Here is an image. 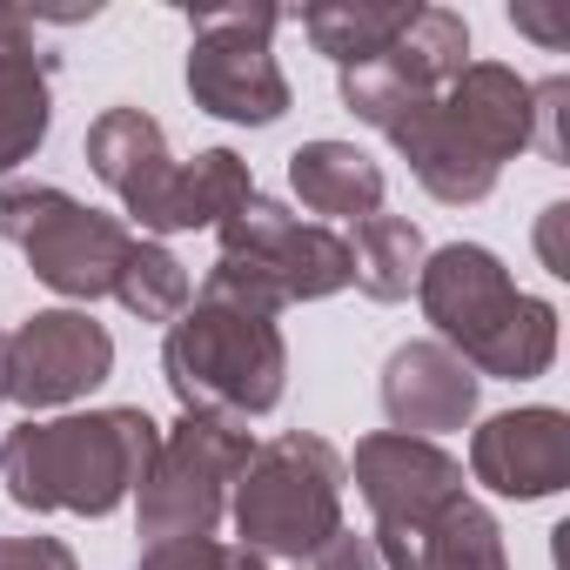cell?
Returning <instances> with one entry per match:
<instances>
[{"label":"cell","instance_id":"cell-1","mask_svg":"<svg viewBox=\"0 0 570 570\" xmlns=\"http://www.w3.org/2000/svg\"><path fill=\"white\" fill-rule=\"evenodd\" d=\"M161 450V423L148 410H88V416H28L0 436V483L21 510H75L108 517L141 490Z\"/></svg>","mask_w":570,"mask_h":570},{"label":"cell","instance_id":"cell-2","mask_svg":"<svg viewBox=\"0 0 570 570\" xmlns=\"http://www.w3.org/2000/svg\"><path fill=\"white\" fill-rule=\"evenodd\" d=\"M416 303L436 323V343L456 350L476 376L523 383V376H543L557 356V309L523 296L510 268L476 242H450L423 255Z\"/></svg>","mask_w":570,"mask_h":570},{"label":"cell","instance_id":"cell-3","mask_svg":"<svg viewBox=\"0 0 570 570\" xmlns=\"http://www.w3.org/2000/svg\"><path fill=\"white\" fill-rule=\"evenodd\" d=\"M161 370H168V390L181 396V416L248 423L282 403L289 350H282V330L268 309H255L222 282H202V296L168 323Z\"/></svg>","mask_w":570,"mask_h":570},{"label":"cell","instance_id":"cell-4","mask_svg":"<svg viewBox=\"0 0 570 570\" xmlns=\"http://www.w3.org/2000/svg\"><path fill=\"white\" fill-rule=\"evenodd\" d=\"M390 141L410 155L416 181L436 202H483L497 188V168L517 148H530V81H517L497 61H470L443 95L410 108L390 128Z\"/></svg>","mask_w":570,"mask_h":570},{"label":"cell","instance_id":"cell-5","mask_svg":"<svg viewBox=\"0 0 570 570\" xmlns=\"http://www.w3.org/2000/svg\"><path fill=\"white\" fill-rule=\"evenodd\" d=\"M88 161L121 195V208L141 222L148 242L181 228H222L255 195V175L235 148H202L195 161H175L161 121L141 108H108L88 128Z\"/></svg>","mask_w":570,"mask_h":570},{"label":"cell","instance_id":"cell-6","mask_svg":"<svg viewBox=\"0 0 570 570\" xmlns=\"http://www.w3.org/2000/svg\"><path fill=\"white\" fill-rule=\"evenodd\" d=\"M235 537L248 557H316L343 530V456L323 436H275L255 443L235 476Z\"/></svg>","mask_w":570,"mask_h":570},{"label":"cell","instance_id":"cell-7","mask_svg":"<svg viewBox=\"0 0 570 570\" xmlns=\"http://www.w3.org/2000/svg\"><path fill=\"white\" fill-rule=\"evenodd\" d=\"M215 235H222V262L208 268V282L248 296L268 316H282L289 303H323L350 289V242L330 222H296L268 195H248Z\"/></svg>","mask_w":570,"mask_h":570},{"label":"cell","instance_id":"cell-8","mask_svg":"<svg viewBox=\"0 0 570 570\" xmlns=\"http://www.w3.org/2000/svg\"><path fill=\"white\" fill-rule=\"evenodd\" d=\"M0 242H14L55 296L95 303V296H115V275L135 248V228L121 215L81 208L68 188L8 181L0 188Z\"/></svg>","mask_w":570,"mask_h":570},{"label":"cell","instance_id":"cell-9","mask_svg":"<svg viewBox=\"0 0 570 570\" xmlns=\"http://www.w3.org/2000/svg\"><path fill=\"white\" fill-rule=\"evenodd\" d=\"M248 450H255L248 430L215 416H181L175 430H161V450L141 476V537L148 543L215 537Z\"/></svg>","mask_w":570,"mask_h":570},{"label":"cell","instance_id":"cell-10","mask_svg":"<svg viewBox=\"0 0 570 570\" xmlns=\"http://www.w3.org/2000/svg\"><path fill=\"white\" fill-rule=\"evenodd\" d=\"M188 28H195V48H188L195 108L222 121H255V128L289 108V81L268 55V35L282 28L275 8H195Z\"/></svg>","mask_w":570,"mask_h":570},{"label":"cell","instance_id":"cell-11","mask_svg":"<svg viewBox=\"0 0 570 570\" xmlns=\"http://www.w3.org/2000/svg\"><path fill=\"white\" fill-rule=\"evenodd\" d=\"M463 68H470V21L456 8H416L410 28L370 68L343 75V101H350L356 121H370L376 135H390L410 108H423L430 95H443Z\"/></svg>","mask_w":570,"mask_h":570},{"label":"cell","instance_id":"cell-12","mask_svg":"<svg viewBox=\"0 0 570 570\" xmlns=\"http://www.w3.org/2000/svg\"><path fill=\"white\" fill-rule=\"evenodd\" d=\"M115 376V336L88 309H41L8 336V396L21 410H68Z\"/></svg>","mask_w":570,"mask_h":570},{"label":"cell","instance_id":"cell-13","mask_svg":"<svg viewBox=\"0 0 570 570\" xmlns=\"http://www.w3.org/2000/svg\"><path fill=\"white\" fill-rule=\"evenodd\" d=\"M356 490L376 510V530H396V523H416V517L443 510L450 497H463L470 476L443 443L376 430V436L356 443Z\"/></svg>","mask_w":570,"mask_h":570},{"label":"cell","instance_id":"cell-14","mask_svg":"<svg viewBox=\"0 0 570 570\" xmlns=\"http://www.w3.org/2000/svg\"><path fill=\"white\" fill-rule=\"evenodd\" d=\"M470 476L497 497H550L570 483V416L563 410H510L470 436Z\"/></svg>","mask_w":570,"mask_h":570},{"label":"cell","instance_id":"cell-15","mask_svg":"<svg viewBox=\"0 0 570 570\" xmlns=\"http://www.w3.org/2000/svg\"><path fill=\"white\" fill-rule=\"evenodd\" d=\"M383 416L396 436H443L476 416V370L443 343H403L383 363Z\"/></svg>","mask_w":570,"mask_h":570},{"label":"cell","instance_id":"cell-16","mask_svg":"<svg viewBox=\"0 0 570 570\" xmlns=\"http://www.w3.org/2000/svg\"><path fill=\"white\" fill-rule=\"evenodd\" d=\"M376 563H390V570H510L503 530L470 490L416 523L376 530Z\"/></svg>","mask_w":570,"mask_h":570},{"label":"cell","instance_id":"cell-17","mask_svg":"<svg viewBox=\"0 0 570 570\" xmlns=\"http://www.w3.org/2000/svg\"><path fill=\"white\" fill-rule=\"evenodd\" d=\"M55 55H41L35 21L21 8H0V175L21 168L48 141L55 115Z\"/></svg>","mask_w":570,"mask_h":570},{"label":"cell","instance_id":"cell-18","mask_svg":"<svg viewBox=\"0 0 570 570\" xmlns=\"http://www.w3.org/2000/svg\"><path fill=\"white\" fill-rule=\"evenodd\" d=\"M289 188L303 195L309 215H330V222L383 215V168L350 141H303L289 155Z\"/></svg>","mask_w":570,"mask_h":570},{"label":"cell","instance_id":"cell-19","mask_svg":"<svg viewBox=\"0 0 570 570\" xmlns=\"http://www.w3.org/2000/svg\"><path fill=\"white\" fill-rule=\"evenodd\" d=\"M416 14V0H323V8H303V35L350 75L370 68Z\"/></svg>","mask_w":570,"mask_h":570},{"label":"cell","instance_id":"cell-20","mask_svg":"<svg viewBox=\"0 0 570 570\" xmlns=\"http://www.w3.org/2000/svg\"><path fill=\"white\" fill-rule=\"evenodd\" d=\"M423 228L403 222V215H370L356 222V242H350V282L363 296L376 303H403L416 289V275H423Z\"/></svg>","mask_w":570,"mask_h":570},{"label":"cell","instance_id":"cell-21","mask_svg":"<svg viewBox=\"0 0 570 570\" xmlns=\"http://www.w3.org/2000/svg\"><path fill=\"white\" fill-rule=\"evenodd\" d=\"M115 303H121L128 316H141V323H175V316L195 303V282H188V268H181L161 242L135 235V248H128V262H121V275H115Z\"/></svg>","mask_w":570,"mask_h":570},{"label":"cell","instance_id":"cell-22","mask_svg":"<svg viewBox=\"0 0 570 570\" xmlns=\"http://www.w3.org/2000/svg\"><path fill=\"white\" fill-rule=\"evenodd\" d=\"M135 570H268L262 557H248L242 543H215V537H181V543H148Z\"/></svg>","mask_w":570,"mask_h":570},{"label":"cell","instance_id":"cell-23","mask_svg":"<svg viewBox=\"0 0 570 570\" xmlns=\"http://www.w3.org/2000/svg\"><path fill=\"white\" fill-rule=\"evenodd\" d=\"M0 570H81V563L55 537H0Z\"/></svg>","mask_w":570,"mask_h":570},{"label":"cell","instance_id":"cell-24","mask_svg":"<svg viewBox=\"0 0 570 570\" xmlns=\"http://www.w3.org/2000/svg\"><path fill=\"white\" fill-rule=\"evenodd\" d=\"M303 570H383V563H376V543H370V537L336 530L316 557H303Z\"/></svg>","mask_w":570,"mask_h":570},{"label":"cell","instance_id":"cell-25","mask_svg":"<svg viewBox=\"0 0 570 570\" xmlns=\"http://www.w3.org/2000/svg\"><path fill=\"white\" fill-rule=\"evenodd\" d=\"M563 222H570V208L557 202V208H543V228H537V248H543V268H550V275H570V248H563Z\"/></svg>","mask_w":570,"mask_h":570},{"label":"cell","instance_id":"cell-26","mask_svg":"<svg viewBox=\"0 0 570 570\" xmlns=\"http://www.w3.org/2000/svg\"><path fill=\"white\" fill-rule=\"evenodd\" d=\"M510 21H517L523 35H537L543 48H563V41H570V28H563L557 14H543V8H530V0H523V8H510Z\"/></svg>","mask_w":570,"mask_h":570},{"label":"cell","instance_id":"cell-27","mask_svg":"<svg viewBox=\"0 0 570 570\" xmlns=\"http://www.w3.org/2000/svg\"><path fill=\"white\" fill-rule=\"evenodd\" d=\"M0 403H8V336H0Z\"/></svg>","mask_w":570,"mask_h":570}]
</instances>
